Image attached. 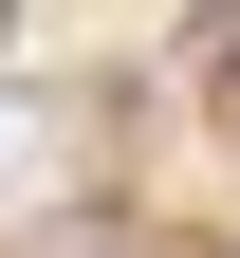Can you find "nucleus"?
<instances>
[{
  "label": "nucleus",
  "mask_w": 240,
  "mask_h": 258,
  "mask_svg": "<svg viewBox=\"0 0 240 258\" xmlns=\"http://www.w3.org/2000/svg\"><path fill=\"white\" fill-rule=\"evenodd\" d=\"M19 148H37V111H0V184H19Z\"/></svg>",
  "instance_id": "obj_1"
},
{
  "label": "nucleus",
  "mask_w": 240,
  "mask_h": 258,
  "mask_svg": "<svg viewBox=\"0 0 240 258\" xmlns=\"http://www.w3.org/2000/svg\"><path fill=\"white\" fill-rule=\"evenodd\" d=\"M0 55H19V0H0Z\"/></svg>",
  "instance_id": "obj_2"
}]
</instances>
